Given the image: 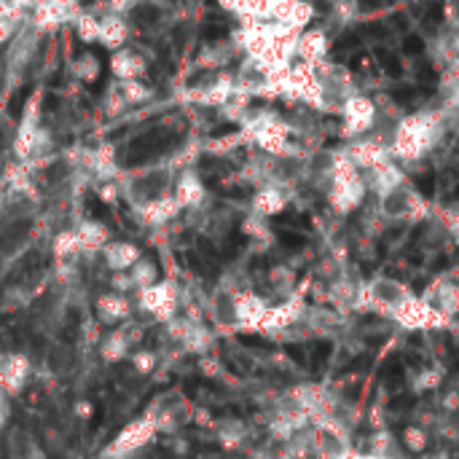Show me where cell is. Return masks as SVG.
Instances as JSON below:
<instances>
[{
	"label": "cell",
	"instance_id": "1",
	"mask_svg": "<svg viewBox=\"0 0 459 459\" xmlns=\"http://www.w3.org/2000/svg\"><path fill=\"white\" fill-rule=\"evenodd\" d=\"M444 134V121L436 113H414L398 121L395 132H393V159L401 161H420L425 159Z\"/></svg>",
	"mask_w": 459,
	"mask_h": 459
},
{
	"label": "cell",
	"instance_id": "2",
	"mask_svg": "<svg viewBox=\"0 0 459 459\" xmlns=\"http://www.w3.org/2000/svg\"><path fill=\"white\" fill-rule=\"evenodd\" d=\"M368 188L363 180V172L350 161V156L342 151L333 156V167H331V183H328V202L339 215H350L355 212L363 199H366Z\"/></svg>",
	"mask_w": 459,
	"mask_h": 459
},
{
	"label": "cell",
	"instance_id": "3",
	"mask_svg": "<svg viewBox=\"0 0 459 459\" xmlns=\"http://www.w3.org/2000/svg\"><path fill=\"white\" fill-rule=\"evenodd\" d=\"M411 296V288L393 277H371L360 282L355 296V312H377L385 317H393V312Z\"/></svg>",
	"mask_w": 459,
	"mask_h": 459
},
{
	"label": "cell",
	"instance_id": "4",
	"mask_svg": "<svg viewBox=\"0 0 459 459\" xmlns=\"http://www.w3.org/2000/svg\"><path fill=\"white\" fill-rule=\"evenodd\" d=\"M395 325H401L403 331H446L452 328L455 320H449L446 315H441L433 304H428L422 296L411 293L390 317Z\"/></svg>",
	"mask_w": 459,
	"mask_h": 459
},
{
	"label": "cell",
	"instance_id": "5",
	"mask_svg": "<svg viewBox=\"0 0 459 459\" xmlns=\"http://www.w3.org/2000/svg\"><path fill=\"white\" fill-rule=\"evenodd\" d=\"M156 433H159V425H156V420L151 417V414H145V417H140V420H134V422H129L113 441H110V446L105 449V457L108 459H129L134 457V455H140L153 438H156Z\"/></svg>",
	"mask_w": 459,
	"mask_h": 459
},
{
	"label": "cell",
	"instance_id": "6",
	"mask_svg": "<svg viewBox=\"0 0 459 459\" xmlns=\"http://www.w3.org/2000/svg\"><path fill=\"white\" fill-rule=\"evenodd\" d=\"M379 210L390 221H409V223L422 221L428 215V204H425L422 194L406 180L379 199Z\"/></svg>",
	"mask_w": 459,
	"mask_h": 459
},
{
	"label": "cell",
	"instance_id": "7",
	"mask_svg": "<svg viewBox=\"0 0 459 459\" xmlns=\"http://www.w3.org/2000/svg\"><path fill=\"white\" fill-rule=\"evenodd\" d=\"M288 401L309 417V422L317 420H328V417H339V398L333 390H328L325 385H299Z\"/></svg>",
	"mask_w": 459,
	"mask_h": 459
},
{
	"label": "cell",
	"instance_id": "8",
	"mask_svg": "<svg viewBox=\"0 0 459 459\" xmlns=\"http://www.w3.org/2000/svg\"><path fill=\"white\" fill-rule=\"evenodd\" d=\"M339 116H342V124H344V129H342L344 137H352V140L371 134L377 129V124H379L377 100H371V97H366L360 91L347 100V105L342 108Z\"/></svg>",
	"mask_w": 459,
	"mask_h": 459
},
{
	"label": "cell",
	"instance_id": "9",
	"mask_svg": "<svg viewBox=\"0 0 459 459\" xmlns=\"http://www.w3.org/2000/svg\"><path fill=\"white\" fill-rule=\"evenodd\" d=\"M137 301L148 315H153L161 323H169L175 317V312H178V288L172 282L159 280L156 285H151L145 290H137Z\"/></svg>",
	"mask_w": 459,
	"mask_h": 459
},
{
	"label": "cell",
	"instance_id": "10",
	"mask_svg": "<svg viewBox=\"0 0 459 459\" xmlns=\"http://www.w3.org/2000/svg\"><path fill=\"white\" fill-rule=\"evenodd\" d=\"M167 328H169V336L183 347V350H188V352H207L210 347H212V333H210V328L204 325V323H199L196 317H172L169 323H167Z\"/></svg>",
	"mask_w": 459,
	"mask_h": 459
},
{
	"label": "cell",
	"instance_id": "11",
	"mask_svg": "<svg viewBox=\"0 0 459 459\" xmlns=\"http://www.w3.org/2000/svg\"><path fill=\"white\" fill-rule=\"evenodd\" d=\"M304 312H307V301L304 296L296 290L293 296L282 299L280 304L269 307V315L264 320V328L261 333H277V331H288L293 325H299L304 320Z\"/></svg>",
	"mask_w": 459,
	"mask_h": 459
},
{
	"label": "cell",
	"instance_id": "12",
	"mask_svg": "<svg viewBox=\"0 0 459 459\" xmlns=\"http://www.w3.org/2000/svg\"><path fill=\"white\" fill-rule=\"evenodd\" d=\"M269 307L264 296L253 293V290H242L234 296V317H237V325L239 331H261L264 328V320L269 315Z\"/></svg>",
	"mask_w": 459,
	"mask_h": 459
},
{
	"label": "cell",
	"instance_id": "13",
	"mask_svg": "<svg viewBox=\"0 0 459 459\" xmlns=\"http://www.w3.org/2000/svg\"><path fill=\"white\" fill-rule=\"evenodd\" d=\"M328 35L320 27H307L299 32V43H296V62L304 65H320L328 59Z\"/></svg>",
	"mask_w": 459,
	"mask_h": 459
},
{
	"label": "cell",
	"instance_id": "14",
	"mask_svg": "<svg viewBox=\"0 0 459 459\" xmlns=\"http://www.w3.org/2000/svg\"><path fill=\"white\" fill-rule=\"evenodd\" d=\"M132 304L124 293H105L94 304V317L102 328H118L129 320Z\"/></svg>",
	"mask_w": 459,
	"mask_h": 459
},
{
	"label": "cell",
	"instance_id": "15",
	"mask_svg": "<svg viewBox=\"0 0 459 459\" xmlns=\"http://www.w3.org/2000/svg\"><path fill=\"white\" fill-rule=\"evenodd\" d=\"M137 328L129 325H118L113 331H108L100 342V355L105 363H118L124 358H129L134 352V342H137Z\"/></svg>",
	"mask_w": 459,
	"mask_h": 459
},
{
	"label": "cell",
	"instance_id": "16",
	"mask_svg": "<svg viewBox=\"0 0 459 459\" xmlns=\"http://www.w3.org/2000/svg\"><path fill=\"white\" fill-rule=\"evenodd\" d=\"M30 379V360L24 355H0V393L16 395Z\"/></svg>",
	"mask_w": 459,
	"mask_h": 459
},
{
	"label": "cell",
	"instance_id": "17",
	"mask_svg": "<svg viewBox=\"0 0 459 459\" xmlns=\"http://www.w3.org/2000/svg\"><path fill=\"white\" fill-rule=\"evenodd\" d=\"M172 196H175V202L180 204V210H196V207L204 202L207 188H204L202 178H199L194 169H183V172L178 175L175 186H172Z\"/></svg>",
	"mask_w": 459,
	"mask_h": 459
},
{
	"label": "cell",
	"instance_id": "18",
	"mask_svg": "<svg viewBox=\"0 0 459 459\" xmlns=\"http://www.w3.org/2000/svg\"><path fill=\"white\" fill-rule=\"evenodd\" d=\"M422 299L428 301V304H433L441 315H446L449 320H455L459 317V285L457 282H452V280H438V282H433L425 293H422Z\"/></svg>",
	"mask_w": 459,
	"mask_h": 459
},
{
	"label": "cell",
	"instance_id": "19",
	"mask_svg": "<svg viewBox=\"0 0 459 459\" xmlns=\"http://www.w3.org/2000/svg\"><path fill=\"white\" fill-rule=\"evenodd\" d=\"M148 65H145V56L129 46L113 51V59H110V73L116 75V81H140L145 75Z\"/></svg>",
	"mask_w": 459,
	"mask_h": 459
},
{
	"label": "cell",
	"instance_id": "20",
	"mask_svg": "<svg viewBox=\"0 0 459 459\" xmlns=\"http://www.w3.org/2000/svg\"><path fill=\"white\" fill-rule=\"evenodd\" d=\"M285 207H288V194H285V186L282 183H266L253 196V212L261 215V218H266V221L272 215H280Z\"/></svg>",
	"mask_w": 459,
	"mask_h": 459
},
{
	"label": "cell",
	"instance_id": "21",
	"mask_svg": "<svg viewBox=\"0 0 459 459\" xmlns=\"http://www.w3.org/2000/svg\"><path fill=\"white\" fill-rule=\"evenodd\" d=\"M102 258H105V266L116 274V272H129L143 258V253L134 242L116 239V242H108L102 247Z\"/></svg>",
	"mask_w": 459,
	"mask_h": 459
},
{
	"label": "cell",
	"instance_id": "22",
	"mask_svg": "<svg viewBox=\"0 0 459 459\" xmlns=\"http://www.w3.org/2000/svg\"><path fill=\"white\" fill-rule=\"evenodd\" d=\"M137 215L151 223V226H161V223H169L172 218L180 215V204L175 202L172 194H164L159 199H151L145 204H137Z\"/></svg>",
	"mask_w": 459,
	"mask_h": 459
},
{
	"label": "cell",
	"instance_id": "23",
	"mask_svg": "<svg viewBox=\"0 0 459 459\" xmlns=\"http://www.w3.org/2000/svg\"><path fill=\"white\" fill-rule=\"evenodd\" d=\"M75 237H78L81 253H97V250H102L110 242V231L100 221H83L75 229Z\"/></svg>",
	"mask_w": 459,
	"mask_h": 459
},
{
	"label": "cell",
	"instance_id": "24",
	"mask_svg": "<svg viewBox=\"0 0 459 459\" xmlns=\"http://www.w3.org/2000/svg\"><path fill=\"white\" fill-rule=\"evenodd\" d=\"M73 75H75L81 83H94V81H100V75H102V62H100V56L91 54V51L75 56V62H73Z\"/></svg>",
	"mask_w": 459,
	"mask_h": 459
},
{
	"label": "cell",
	"instance_id": "25",
	"mask_svg": "<svg viewBox=\"0 0 459 459\" xmlns=\"http://www.w3.org/2000/svg\"><path fill=\"white\" fill-rule=\"evenodd\" d=\"M215 433H218V441H221L223 446L234 449V446H242V444H245V438H247V425H245L242 420H221L218 428H215Z\"/></svg>",
	"mask_w": 459,
	"mask_h": 459
},
{
	"label": "cell",
	"instance_id": "26",
	"mask_svg": "<svg viewBox=\"0 0 459 459\" xmlns=\"http://www.w3.org/2000/svg\"><path fill=\"white\" fill-rule=\"evenodd\" d=\"M129 277H132L134 290H145V288H151V285L159 282V266H156L151 258H140V261L129 269Z\"/></svg>",
	"mask_w": 459,
	"mask_h": 459
},
{
	"label": "cell",
	"instance_id": "27",
	"mask_svg": "<svg viewBox=\"0 0 459 459\" xmlns=\"http://www.w3.org/2000/svg\"><path fill=\"white\" fill-rule=\"evenodd\" d=\"M54 255L59 264H70L73 258L81 255V245H78V237L75 231H59L56 239H54Z\"/></svg>",
	"mask_w": 459,
	"mask_h": 459
},
{
	"label": "cell",
	"instance_id": "28",
	"mask_svg": "<svg viewBox=\"0 0 459 459\" xmlns=\"http://www.w3.org/2000/svg\"><path fill=\"white\" fill-rule=\"evenodd\" d=\"M269 282H272V288H274V290H282V293H285V299L296 293V290H293L296 277H293V272H290L288 266H274V269H272V274H269Z\"/></svg>",
	"mask_w": 459,
	"mask_h": 459
},
{
	"label": "cell",
	"instance_id": "29",
	"mask_svg": "<svg viewBox=\"0 0 459 459\" xmlns=\"http://www.w3.org/2000/svg\"><path fill=\"white\" fill-rule=\"evenodd\" d=\"M75 35H78L83 43H97V40H100V19L83 13V16L75 22Z\"/></svg>",
	"mask_w": 459,
	"mask_h": 459
},
{
	"label": "cell",
	"instance_id": "30",
	"mask_svg": "<svg viewBox=\"0 0 459 459\" xmlns=\"http://www.w3.org/2000/svg\"><path fill=\"white\" fill-rule=\"evenodd\" d=\"M403 446L411 452V455H422L428 449V433L422 428H406L403 436H401Z\"/></svg>",
	"mask_w": 459,
	"mask_h": 459
},
{
	"label": "cell",
	"instance_id": "31",
	"mask_svg": "<svg viewBox=\"0 0 459 459\" xmlns=\"http://www.w3.org/2000/svg\"><path fill=\"white\" fill-rule=\"evenodd\" d=\"M441 382H444V371H422L420 379L414 382V390H420V393L436 390V387H441Z\"/></svg>",
	"mask_w": 459,
	"mask_h": 459
},
{
	"label": "cell",
	"instance_id": "32",
	"mask_svg": "<svg viewBox=\"0 0 459 459\" xmlns=\"http://www.w3.org/2000/svg\"><path fill=\"white\" fill-rule=\"evenodd\" d=\"M441 226H444L446 234L459 239V207H449V210L441 212Z\"/></svg>",
	"mask_w": 459,
	"mask_h": 459
},
{
	"label": "cell",
	"instance_id": "33",
	"mask_svg": "<svg viewBox=\"0 0 459 459\" xmlns=\"http://www.w3.org/2000/svg\"><path fill=\"white\" fill-rule=\"evenodd\" d=\"M110 288H113V293H132L134 285H132L129 272H116V274L110 277Z\"/></svg>",
	"mask_w": 459,
	"mask_h": 459
},
{
	"label": "cell",
	"instance_id": "34",
	"mask_svg": "<svg viewBox=\"0 0 459 459\" xmlns=\"http://www.w3.org/2000/svg\"><path fill=\"white\" fill-rule=\"evenodd\" d=\"M129 360L134 363V368H137V371H145V374H148V371L153 368V363H156V358H153L151 352H145V350L132 352V355H129Z\"/></svg>",
	"mask_w": 459,
	"mask_h": 459
},
{
	"label": "cell",
	"instance_id": "35",
	"mask_svg": "<svg viewBox=\"0 0 459 459\" xmlns=\"http://www.w3.org/2000/svg\"><path fill=\"white\" fill-rule=\"evenodd\" d=\"M5 420H8V401H5V395L0 393V428L5 425Z\"/></svg>",
	"mask_w": 459,
	"mask_h": 459
},
{
	"label": "cell",
	"instance_id": "36",
	"mask_svg": "<svg viewBox=\"0 0 459 459\" xmlns=\"http://www.w3.org/2000/svg\"><path fill=\"white\" fill-rule=\"evenodd\" d=\"M344 459H398V457H379V455H371V452H368V455H358V452L352 449V452H350Z\"/></svg>",
	"mask_w": 459,
	"mask_h": 459
}]
</instances>
